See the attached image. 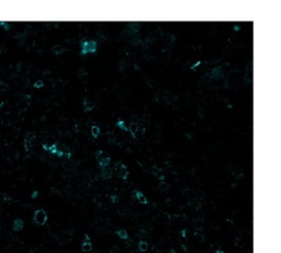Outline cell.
Instances as JSON below:
<instances>
[{"label": "cell", "mask_w": 281, "mask_h": 253, "mask_svg": "<svg viewBox=\"0 0 281 253\" xmlns=\"http://www.w3.org/2000/svg\"><path fill=\"white\" fill-rule=\"evenodd\" d=\"M98 44L96 41L93 40H86V41L81 42V50H80V54L86 55L88 53H96Z\"/></svg>", "instance_id": "6da1fadb"}, {"label": "cell", "mask_w": 281, "mask_h": 253, "mask_svg": "<svg viewBox=\"0 0 281 253\" xmlns=\"http://www.w3.org/2000/svg\"><path fill=\"white\" fill-rule=\"evenodd\" d=\"M47 212L45 211L44 209H38L34 211V216H33V220L38 226H44L47 221Z\"/></svg>", "instance_id": "7a4b0ae2"}, {"label": "cell", "mask_w": 281, "mask_h": 253, "mask_svg": "<svg viewBox=\"0 0 281 253\" xmlns=\"http://www.w3.org/2000/svg\"><path fill=\"white\" fill-rule=\"evenodd\" d=\"M115 171H116L118 175L121 177L122 180H126V178H128V167H126V165L122 163L121 161L116 162V164H115Z\"/></svg>", "instance_id": "3957f363"}, {"label": "cell", "mask_w": 281, "mask_h": 253, "mask_svg": "<svg viewBox=\"0 0 281 253\" xmlns=\"http://www.w3.org/2000/svg\"><path fill=\"white\" fill-rule=\"evenodd\" d=\"M92 250V244H91V241H90L89 234L86 233L85 234V241L81 244V251L83 252H89V251Z\"/></svg>", "instance_id": "277c9868"}, {"label": "cell", "mask_w": 281, "mask_h": 253, "mask_svg": "<svg viewBox=\"0 0 281 253\" xmlns=\"http://www.w3.org/2000/svg\"><path fill=\"white\" fill-rule=\"evenodd\" d=\"M134 196H135V198H136V200H137L140 204H142V205H147V204H148V199L146 198V196L144 195L140 190H135Z\"/></svg>", "instance_id": "5b68a950"}, {"label": "cell", "mask_w": 281, "mask_h": 253, "mask_svg": "<svg viewBox=\"0 0 281 253\" xmlns=\"http://www.w3.org/2000/svg\"><path fill=\"white\" fill-rule=\"evenodd\" d=\"M23 226H24V222H23L22 219H20V218H18V219H16V220L13 221L12 224V229L14 231H20L23 229Z\"/></svg>", "instance_id": "8992f818"}, {"label": "cell", "mask_w": 281, "mask_h": 253, "mask_svg": "<svg viewBox=\"0 0 281 253\" xmlns=\"http://www.w3.org/2000/svg\"><path fill=\"white\" fill-rule=\"evenodd\" d=\"M83 110L85 111H91L95 107H96V103H92V101H90L89 99H83Z\"/></svg>", "instance_id": "52a82bcc"}, {"label": "cell", "mask_w": 281, "mask_h": 253, "mask_svg": "<svg viewBox=\"0 0 281 253\" xmlns=\"http://www.w3.org/2000/svg\"><path fill=\"white\" fill-rule=\"evenodd\" d=\"M101 176L103 180H110L112 178V170L109 167H103L101 170Z\"/></svg>", "instance_id": "ba28073f"}, {"label": "cell", "mask_w": 281, "mask_h": 253, "mask_svg": "<svg viewBox=\"0 0 281 253\" xmlns=\"http://www.w3.org/2000/svg\"><path fill=\"white\" fill-rule=\"evenodd\" d=\"M110 162H111V159H110V156H107V157H100V160H98V163H99V166L100 167H108L109 164H110Z\"/></svg>", "instance_id": "9c48e42d"}, {"label": "cell", "mask_w": 281, "mask_h": 253, "mask_svg": "<svg viewBox=\"0 0 281 253\" xmlns=\"http://www.w3.org/2000/svg\"><path fill=\"white\" fill-rule=\"evenodd\" d=\"M52 51H53V53H54V54L59 55V54H62L63 52H65V48L63 46V45H61V44H56V45H54V46L52 48Z\"/></svg>", "instance_id": "30bf717a"}, {"label": "cell", "mask_w": 281, "mask_h": 253, "mask_svg": "<svg viewBox=\"0 0 281 253\" xmlns=\"http://www.w3.org/2000/svg\"><path fill=\"white\" fill-rule=\"evenodd\" d=\"M137 248L140 252H146V251L148 250V243H147V241L140 240L137 244Z\"/></svg>", "instance_id": "8fae6325"}, {"label": "cell", "mask_w": 281, "mask_h": 253, "mask_svg": "<svg viewBox=\"0 0 281 253\" xmlns=\"http://www.w3.org/2000/svg\"><path fill=\"white\" fill-rule=\"evenodd\" d=\"M115 233L118 234V237L120 238V239H122V240H128V233L125 229H120V230H118Z\"/></svg>", "instance_id": "7c38bea8"}, {"label": "cell", "mask_w": 281, "mask_h": 253, "mask_svg": "<svg viewBox=\"0 0 281 253\" xmlns=\"http://www.w3.org/2000/svg\"><path fill=\"white\" fill-rule=\"evenodd\" d=\"M222 73H223V72H222V69H221L220 67H215V68H213V69L211 71L210 75H211V77H212V78H219V77L222 75Z\"/></svg>", "instance_id": "4fadbf2b"}, {"label": "cell", "mask_w": 281, "mask_h": 253, "mask_svg": "<svg viewBox=\"0 0 281 253\" xmlns=\"http://www.w3.org/2000/svg\"><path fill=\"white\" fill-rule=\"evenodd\" d=\"M138 129V125L137 123H131L130 125V128H128V131H130V133L132 134V137L133 138H136V131H137Z\"/></svg>", "instance_id": "5bb4252c"}, {"label": "cell", "mask_w": 281, "mask_h": 253, "mask_svg": "<svg viewBox=\"0 0 281 253\" xmlns=\"http://www.w3.org/2000/svg\"><path fill=\"white\" fill-rule=\"evenodd\" d=\"M91 135L95 139H97L100 135V128L98 125H92L91 127Z\"/></svg>", "instance_id": "9a60e30c"}, {"label": "cell", "mask_w": 281, "mask_h": 253, "mask_svg": "<svg viewBox=\"0 0 281 253\" xmlns=\"http://www.w3.org/2000/svg\"><path fill=\"white\" fill-rule=\"evenodd\" d=\"M115 125L118 127V128H120L121 130H123V131H128V128L125 125V122L122 120V119H119L118 121H116V123H115Z\"/></svg>", "instance_id": "2e32d148"}, {"label": "cell", "mask_w": 281, "mask_h": 253, "mask_svg": "<svg viewBox=\"0 0 281 253\" xmlns=\"http://www.w3.org/2000/svg\"><path fill=\"white\" fill-rule=\"evenodd\" d=\"M162 168H159V167H157L156 165H154L153 166V168H152V173H153V175L154 176H156V177H158L159 175H162Z\"/></svg>", "instance_id": "e0dca14e"}, {"label": "cell", "mask_w": 281, "mask_h": 253, "mask_svg": "<svg viewBox=\"0 0 281 253\" xmlns=\"http://www.w3.org/2000/svg\"><path fill=\"white\" fill-rule=\"evenodd\" d=\"M158 188H159L160 192H165V190H167V189H168V184H167L165 180H164V182H160L159 183V186H158Z\"/></svg>", "instance_id": "ac0fdd59"}, {"label": "cell", "mask_w": 281, "mask_h": 253, "mask_svg": "<svg viewBox=\"0 0 281 253\" xmlns=\"http://www.w3.org/2000/svg\"><path fill=\"white\" fill-rule=\"evenodd\" d=\"M110 199H111L112 204H118V202H119L118 195H111V196H110Z\"/></svg>", "instance_id": "d6986e66"}, {"label": "cell", "mask_w": 281, "mask_h": 253, "mask_svg": "<svg viewBox=\"0 0 281 253\" xmlns=\"http://www.w3.org/2000/svg\"><path fill=\"white\" fill-rule=\"evenodd\" d=\"M44 86V83H43V80H36L34 83V87L35 88H41V87Z\"/></svg>", "instance_id": "ffe728a7"}, {"label": "cell", "mask_w": 281, "mask_h": 253, "mask_svg": "<svg viewBox=\"0 0 281 253\" xmlns=\"http://www.w3.org/2000/svg\"><path fill=\"white\" fill-rule=\"evenodd\" d=\"M87 72H86V69H83V68H80L79 71H78V76L79 77H81V76H85V75H87Z\"/></svg>", "instance_id": "44dd1931"}, {"label": "cell", "mask_w": 281, "mask_h": 253, "mask_svg": "<svg viewBox=\"0 0 281 253\" xmlns=\"http://www.w3.org/2000/svg\"><path fill=\"white\" fill-rule=\"evenodd\" d=\"M102 154H103V151H102V150H98V151H97V153H96V157H97V160H99V159H100V156H101Z\"/></svg>", "instance_id": "7402d4cb"}, {"label": "cell", "mask_w": 281, "mask_h": 253, "mask_svg": "<svg viewBox=\"0 0 281 253\" xmlns=\"http://www.w3.org/2000/svg\"><path fill=\"white\" fill-rule=\"evenodd\" d=\"M38 190H34V192L32 193V195H31V197H32V198L34 199V198H36V197H38Z\"/></svg>", "instance_id": "603a6c76"}, {"label": "cell", "mask_w": 281, "mask_h": 253, "mask_svg": "<svg viewBox=\"0 0 281 253\" xmlns=\"http://www.w3.org/2000/svg\"><path fill=\"white\" fill-rule=\"evenodd\" d=\"M157 178H158V180H159L160 182H164V180H165V178H166V177H165V175H163V174H162V175H159V176L157 177Z\"/></svg>", "instance_id": "cb8c5ba5"}, {"label": "cell", "mask_w": 281, "mask_h": 253, "mask_svg": "<svg viewBox=\"0 0 281 253\" xmlns=\"http://www.w3.org/2000/svg\"><path fill=\"white\" fill-rule=\"evenodd\" d=\"M233 30H234V31H240V26L235 24V26H233Z\"/></svg>", "instance_id": "d4e9b609"}, {"label": "cell", "mask_w": 281, "mask_h": 253, "mask_svg": "<svg viewBox=\"0 0 281 253\" xmlns=\"http://www.w3.org/2000/svg\"><path fill=\"white\" fill-rule=\"evenodd\" d=\"M200 63H201V62H200V61H199V62H197V64H195V65H193V66H191V68H192V69H195V68L197 67L198 65H200Z\"/></svg>", "instance_id": "484cf974"}, {"label": "cell", "mask_w": 281, "mask_h": 253, "mask_svg": "<svg viewBox=\"0 0 281 253\" xmlns=\"http://www.w3.org/2000/svg\"><path fill=\"white\" fill-rule=\"evenodd\" d=\"M215 253H226L225 251H223V250H220V249H217L216 251H215Z\"/></svg>", "instance_id": "4316f807"}, {"label": "cell", "mask_w": 281, "mask_h": 253, "mask_svg": "<svg viewBox=\"0 0 281 253\" xmlns=\"http://www.w3.org/2000/svg\"><path fill=\"white\" fill-rule=\"evenodd\" d=\"M181 236H182V237H186V230H182L181 231Z\"/></svg>", "instance_id": "83f0119b"}, {"label": "cell", "mask_w": 281, "mask_h": 253, "mask_svg": "<svg viewBox=\"0 0 281 253\" xmlns=\"http://www.w3.org/2000/svg\"><path fill=\"white\" fill-rule=\"evenodd\" d=\"M186 137H187V138H189V139H191V135H190V134H186Z\"/></svg>", "instance_id": "f1b7e54d"}]
</instances>
